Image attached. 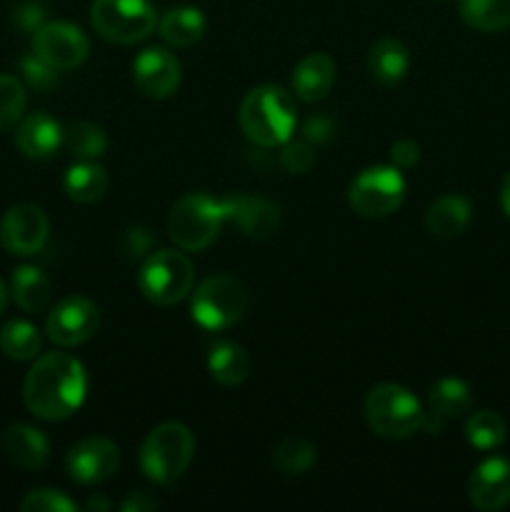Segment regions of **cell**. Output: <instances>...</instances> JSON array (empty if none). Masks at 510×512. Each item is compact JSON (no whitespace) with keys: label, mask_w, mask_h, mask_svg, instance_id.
Here are the masks:
<instances>
[{"label":"cell","mask_w":510,"mask_h":512,"mask_svg":"<svg viewBox=\"0 0 510 512\" xmlns=\"http://www.w3.org/2000/svg\"><path fill=\"white\" fill-rule=\"evenodd\" d=\"M88 395V373L73 355H38L23 383V403L35 418L68 420Z\"/></svg>","instance_id":"cell-1"},{"label":"cell","mask_w":510,"mask_h":512,"mask_svg":"<svg viewBox=\"0 0 510 512\" xmlns=\"http://www.w3.org/2000/svg\"><path fill=\"white\" fill-rule=\"evenodd\" d=\"M238 120L250 143L260 148H275L290 140L298 123V110L288 90L278 85H258L240 103Z\"/></svg>","instance_id":"cell-2"},{"label":"cell","mask_w":510,"mask_h":512,"mask_svg":"<svg viewBox=\"0 0 510 512\" xmlns=\"http://www.w3.org/2000/svg\"><path fill=\"white\" fill-rule=\"evenodd\" d=\"M195 455V438L183 423H160L140 448V470L153 483H175Z\"/></svg>","instance_id":"cell-3"},{"label":"cell","mask_w":510,"mask_h":512,"mask_svg":"<svg viewBox=\"0 0 510 512\" xmlns=\"http://www.w3.org/2000/svg\"><path fill=\"white\" fill-rule=\"evenodd\" d=\"M365 418L380 438L403 440L423 428V405L403 385L380 383L365 398Z\"/></svg>","instance_id":"cell-4"},{"label":"cell","mask_w":510,"mask_h":512,"mask_svg":"<svg viewBox=\"0 0 510 512\" xmlns=\"http://www.w3.org/2000/svg\"><path fill=\"white\" fill-rule=\"evenodd\" d=\"M223 223V198L215 200L208 193H188L170 210L168 233L180 250L198 253L218 238Z\"/></svg>","instance_id":"cell-5"},{"label":"cell","mask_w":510,"mask_h":512,"mask_svg":"<svg viewBox=\"0 0 510 512\" xmlns=\"http://www.w3.org/2000/svg\"><path fill=\"white\" fill-rule=\"evenodd\" d=\"M90 25L108 43H140L158 28V10L150 0H93Z\"/></svg>","instance_id":"cell-6"},{"label":"cell","mask_w":510,"mask_h":512,"mask_svg":"<svg viewBox=\"0 0 510 512\" xmlns=\"http://www.w3.org/2000/svg\"><path fill=\"white\" fill-rule=\"evenodd\" d=\"M248 308V288L235 275H210L195 288L190 315L205 330H225L238 323Z\"/></svg>","instance_id":"cell-7"},{"label":"cell","mask_w":510,"mask_h":512,"mask_svg":"<svg viewBox=\"0 0 510 512\" xmlns=\"http://www.w3.org/2000/svg\"><path fill=\"white\" fill-rule=\"evenodd\" d=\"M195 268L190 258L178 250H158L145 258L138 273V288L150 303L168 308L180 303L193 290Z\"/></svg>","instance_id":"cell-8"},{"label":"cell","mask_w":510,"mask_h":512,"mask_svg":"<svg viewBox=\"0 0 510 512\" xmlns=\"http://www.w3.org/2000/svg\"><path fill=\"white\" fill-rule=\"evenodd\" d=\"M405 190L408 185L395 165H370L350 183L348 203L363 218H385L403 205Z\"/></svg>","instance_id":"cell-9"},{"label":"cell","mask_w":510,"mask_h":512,"mask_svg":"<svg viewBox=\"0 0 510 512\" xmlns=\"http://www.w3.org/2000/svg\"><path fill=\"white\" fill-rule=\"evenodd\" d=\"M100 310L85 295H68L50 310L45 320V333L60 348H75L83 345L98 333Z\"/></svg>","instance_id":"cell-10"},{"label":"cell","mask_w":510,"mask_h":512,"mask_svg":"<svg viewBox=\"0 0 510 512\" xmlns=\"http://www.w3.org/2000/svg\"><path fill=\"white\" fill-rule=\"evenodd\" d=\"M33 53L55 70H73L88 58L90 40L78 25L53 20L33 33Z\"/></svg>","instance_id":"cell-11"},{"label":"cell","mask_w":510,"mask_h":512,"mask_svg":"<svg viewBox=\"0 0 510 512\" xmlns=\"http://www.w3.org/2000/svg\"><path fill=\"white\" fill-rule=\"evenodd\" d=\"M48 233V215L33 203L13 205L0 220V245L18 258L40 253L48 243Z\"/></svg>","instance_id":"cell-12"},{"label":"cell","mask_w":510,"mask_h":512,"mask_svg":"<svg viewBox=\"0 0 510 512\" xmlns=\"http://www.w3.org/2000/svg\"><path fill=\"white\" fill-rule=\"evenodd\" d=\"M68 475L80 485L105 483L120 468V450L108 438H85L68 450Z\"/></svg>","instance_id":"cell-13"},{"label":"cell","mask_w":510,"mask_h":512,"mask_svg":"<svg viewBox=\"0 0 510 512\" xmlns=\"http://www.w3.org/2000/svg\"><path fill=\"white\" fill-rule=\"evenodd\" d=\"M180 63L170 50L148 48L133 60V80L143 95L165 100L180 88Z\"/></svg>","instance_id":"cell-14"},{"label":"cell","mask_w":510,"mask_h":512,"mask_svg":"<svg viewBox=\"0 0 510 512\" xmlns=\"http://www.w3.org/2000/svg\"><path fill=\"white\" fill-rule=\"evenodd\" d=\"M223 208L225 223H233L245 238L265 240L280 228V210L270 200L238 193L223 198Z\"/></svg>","instance_id":"cell-15"},{"label":"cell","mask_w":510,"mask_h":512,"mask_svg":"<svg viewBox=\"0 0 510 512\" xmlns=\"http://www.w3.org/2000/svg\"><path fill=\"white\" fill-rule=\"evenodd\" d=\"M468 500L475 510L483 512L510 505V460L500 455L483 460L468 480Z\"/></svg>","instance_id":"cell-16"},{"label":"cell","mask_w":510,"mask_h":512,"mask_svg":"<svg viewBox=\"0 0 510 512\" xmlns=\"http://www.w3.org/2000/svg\"><path fill=\"white\" fill-rule=\"evenodd\" d=\"M473 395H470L468 383L460 378H443L430 388L428 405L423 408V428L428 433L438 435L450 420L468 413Z\"/></svg>","instance_id":"cell-17"},{"label":"cell","mask_w":510,"mask_h":512,"mask_svg":"<svg viewBox=\"0 0 510 512\" xmlns=\"http://www.w3.org/2000/svg\"><path fill=\"white\" fill-rule=\"evenodd\" d=\"M5 458L20 470H40L50 460V440L33 425L13 423L3 433Z\"/></svg>","instance_id":"cell-18"},{"label":"cell","mask_w":510,"mask_h":512,"mask_svg":"<svg viewBox=\"0 0 510 512\" xmlns=\"http://www.w3.org/2000/svg\"><path fill=\"white\" fill-rule=\"evenodd\" d=\"M15 145L25 158L45 160L63 148V125L48 113H33L18 125L15 133Z\"/></svg>","instance_id":"cell-19"},{"label":"cell","mask_w":510,"mask_h":512,"mask_svg":"<svg viewBox=\"0 0 510 512\" xmlns=\"http://www.w3.org/2000/svg\"><path fill=\"white\" fill-rule=\"evenodd\" d=\"M470 218H473L470 200L465 195L448 193L440 195L428 205L425 225H428V233L435 235L438 240H453L468 230Z\"/></svg>","instance_id":"cell-20"},{"label":"cell","mask_w":510,"mask_h":512,"mask_svg":"<svg viewBox=\"0 0 510 512\" xmlns=\"http://www.w3.org/2000/svg\"><path fill=\"white\" fill-rule=\"evenodd\" d=\"M335 83V60L328 53H310L295 65L293 90L305 103H318Z\"/></svg>","instance_id":"cell-21"},{"label":"cell","mask_w":510,"mask_h":512,"mask_svg":"<svg viewBox=\"0 0 510 512\" xmlns=\"http://www.w3.org/2000/svg\"><path fill=\"white\" fill-rule=\"evenodd\" d=\"M205 30H208V20H205L203 10L193 8V5L170 8L158 18L160 38L173 48H190V45L200 43Z\"/></svg>","instance_id":"cell-22"},{"label":"cell","mask_w":510,"mask_h":512,"mask_svg":"<svg viewBox=\"0 0 510 512\" xmlns=\"http://www.w3.org/2000/svg\"><path fill=\"white\" fill-rule=\"evenodd\" d=\"M368 70L378 83L398 85L410 70V53L400 40L383 38L370 48Z\"/></svg>","instance_id":"cell-23"},{"label":"cell","mask_w":510,"mask_h":512,"mask_svg":"<svg viewBox=\"0 0 510 512\" xmlns=\"http://www.w3.org/2000/svg\"><path fill=\"white\" fill-rule=\"evenodd\" d=\"M10 295L20 310L40 313L50 303L53 288H50V280L43 270L35 268V265H20L10 278Z\"/></svg>","instance_id":"cell-24"},{"label":"cell","mask_w":510,"mask_h":512,"mask_svg":"<svg viewBox=\"0 0 510 512\" xmlns=\"http://www.w3.org/2000/svg\"><path fill=\"white\" fill-rule=\"evenodd\" d=\"M208 373L213 375L215 383L233 388L250 375V355L245 353L243 345L233 340H220L210 348Z\"/></svg>","instance_id":"cell-25"},{"label":"cell","mask_w":510,"mask_h":512,"mask_svg":"<svg viewBox=\"0 0 510 512\" xmlns=\"http://www.w3.org/2000/svg\"><path fill=\"white\" fill-rule=\"evenodd\" d=\"M63 188L73 203L90 205L103 198L105 190H108V173L95 160H80L68 168Z\"/></svg>","instance_id":"cell-26"},{"label":"cell","mask_w":510,"mask_h":512,"mask_svg":"<svg viewBox=\"0 0 510 512\" xmlns=\"http://www.w3.org/2000/svg\"><path fill=\"white\" fill-rule=\"evenodd\" d=\"M465 25L480 33H500L510 28V0H458Z\"/></svg>","instance_id":"cell-27"},{"label":"cell","mask_w":510,"mask_h":512,"mask_svg":"<svg viewBox=\"0 0 510 512\" xmlns=\"http://www.w3.org/2000/svg\"><path fill=\"white\" fill-rule=\"evenodd\" d=\"M40 348H43V338L33 323L10 320L0 328V350H3L5 358L25 363V360L38 358Z\"/></svg>","instance_id":"cell-28"},{"label":"cell","mask_w":510,"mask_h":512,"mask_svg":"<svg viewBox=\"0 0 510 512\" xmlns=\"http://www.w3.org/2000/svg\"><path fill=\"white\" fill-rule=\"evenodd\" d=\"M63 148L78 160H95L108 150V135L95 123H70L63 125Z\"/></svg>","instance_id":"cell-29"},{"label":"cell","mask_w":510,"mask_h":512,"mask_svg":"<svg viewBox=\"0 0 510 512\" xmlns=\"http://www.w3.org/2000/svg\"><path fill=\"white\" fill-rule=\"evenodd\" d=\"M315 460H318V448L303 435H288L273 450V463L283 475L308 473Z\"/></svg>","instance_id":"cell-30"},{"label":"cell","mask_w":510,"mask_h":512,"mask_svg":"<svg viewBox=\"0 0 510 512\" xmlns=\"http://www.w3.org/2000/svg\"><path fill=\"white\" fill-rule=\"evenodd\" d=\"M505 433V420L500 418L493 410H478L468 418L465 423V440L473 445L475 450H495L503 445Z\"/></svg>","instance_id":"cell-31"},{"label":"cell","mask_w":510,"mask_h":512,"mask_svg":"<svg viewBox=\"0 0 510 512\" xmlns=\"http://www.w3.org/2000/svg\"><path fill=\"white\" fill-rule=\"evenodd\" d=\"M25 88L15 75H0V130H8L23 118Z\"/></svg>","instance_id":"cell-32"},{"label":"cell","mask_w":510,"mask_h":512,"mask_svg":"<svg viewBox=\"0 0 510 512\" xmlns=\"http://www.w3.org/2000/svg\"><path fill=\"white\" fill-rule=\"evenodd\" d=\"M20 510L23 512H75L78 505L68 498L60 490H50V488H38L30 490L28 495L20 503Z\"/></svg>","instance_id":"cell-33"},{"label":"cell","mask_w":510,"mask_h":512,"mask_svg":"<svg viewBox=\"0 0 510 512\" xmlns=\"http://www.w3.org/2000/svg\"><path fill=\"white\" fill-rule=\"evenodd\" d=\"M20 73H23L25 83H28L30 88L45 93V90H50L55 83H58L60 70H55L53 65H48L43 58H38V55L33 53V55H25V58L20 60Z\"/></svg>","instance_id":"cell-34"},{"label":"cell","mask_w":510,"mask_h":512,"mask_svg":"<svg viewBox=\"0 0 510 512\" xmlns=\"http://www.w3.org/2000/svg\"><path fill=\"white\" fill-rule=\"evenodd\" d=\"M315 163V150L308 140H288L280 153V165H283L288 173L303 175L313 168Z\"/></svg>","instance_id":"cell-35"},{"label":"cell","mask_w":510,"mask_h":512,"mask_svg":"<svg viewBox=\"0 0 510 512\" xmlns=\"http://www.w3.org/2000/svg\"><path fill=\"white\" fill-rule=\"evenodd\" d=\"M335 135V120L330 115H310L303 123V140L310 145H323L328 143Z\"/></svg>","instance_id":"cell-36"},{"label":"cell","mask_w":510,"mask_h":512,"mask_svg":"<svg viewBox=\"0 0 510 512\" xmlns=\"http://www.w3.org/2000/svg\"><path fill=\"white\" fill-rule=\"evenodd\" d=\"M390 160H393V165L398 170L415 168L420 160V145L410 138L398 140V143H393V148H390Z\"/></svg>","instance_id":"cell-37"},{"label":"cell","mask_w":510,"mask_h":512,"mask_svg":"<svg viewBox=\"0 0 510 512\" xmlns=\"http://www.w3.org/2000/svg\"><path fill=\"white\" fill-rule=\"evenodd\" d=\"M13 20H15V25H18L20 30L35 33V30H38L40 25L45 23V5L35 3V0H30V3H23L18 10H15Z\"/></svg>","instance_id":"cell-38"},{"label":"cell","mask_w":510,"mask_h":512,"mask_svg":"<svg viewBox=\"0 0 510 512\" xmlns=\"http://www.w3.org/2000/svg\"><path fill=\"white\" fill-rule=\"evenodd\" d=\"M150 248H153V235L148 233V230L143 228H130L128 233H125V245L123 250L128 255H133V258H138V255H145L150 253Z\"/></svg>","instance_id":"cell-39"},{"label":"cell","mask_w":510,"mask_h":512,"mask_svg":"<svg viewBox=\"0 0 510 512\" xmlns=\"http://www.w3.org/2000/svg\"><path fill=\"white\" fill-rule=\"evenodd\" d=\"M155 508H158V500H155L153 495L143 493V490H138V493H130L128 498L120 503V510L123 512H148Z\"/></svg>","instance_id":"cell-40"},{"label":"cell","mask_w":510,"mask_h":512,"mask_svg":"<svg viewBox=\"0 0 510 512\" xmlns=\"http://www.w3.org/2000/svg\"><path fill=\"white\" fill-rule=\"evenodd\" d=\"M500 205H503V213L510 218V173L500 183Z\"/></svg>","instance_id":"cell-41"},{"label":"cell","mask_w":510,"mask_h":512,"mask_svg":"<svg viewBox=\"0 0 510 512\" xmlns=\"http://www.w3.org/2000/svg\"><path fill=\"white\" fill-rule=\"evenodd\" d=\"M85 508H88V510H110V500L90 498L88 503H85Z\"/></svg>","instance_id":"cell-42"},{"label":"cell","mask_w":510,"mask_h":512,"mask_svg":"<svg viewBox=\"0 0 510 512\" xmlns=\"http://www.w3.org/2000/svg\"><path fill=\"white\" fill-rule=\"evenodd\" d=\"M5 305H8V288H5V283L0 280V315H3Z\"/></svg>","instance_id":"cell-43"},{"label":"cell","mask_w":510,"mask_h":512,"mask_svg":"<svg viewBox=\"0 0 510 512\" xmlns=\"http://www.w3.org/2000/svg\"><path fill=\"white\" fill-rule=\"evenodd\" d=\"M435 3H443V0H435Z\"/></svg>","instance_id":"cell-44"}]
</instances>
